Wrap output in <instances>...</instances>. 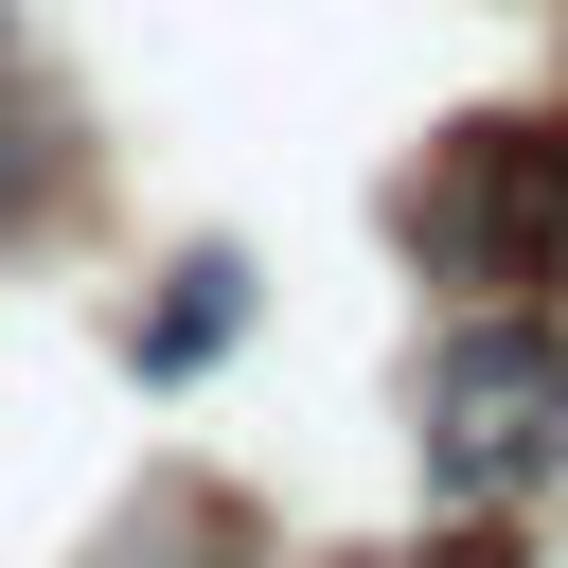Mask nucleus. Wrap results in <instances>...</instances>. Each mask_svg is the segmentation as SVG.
Instances as JSON below:
<instances>
[{"mask_svg":"<svg viewBox=\"0 0 568 568\" xmlns=\"http://www.w3.org/2000/svg\"><path fill=\"white\" fill-rule=\"evenodd\" d=\"M408 248L479 302L550 284L568 266V124H444L426 178H408Z\"/></svg>","mask_w":568,"mask_h":568,"instance_id":"f257e3e1","label":"nucleus"},{"mask_svg":"<svg viewBox=\"0 0 568 568\" xmlns=\"http://www.w3.org/2000/svg\"><path fill=\"white\" fill-rule=\"evenodd\" d=\"M550 462H568V337H532V320L497 302V320H462V337L426 355V479L497 515V497H532Z\"/></svg>","mask_w":568,"mask_h":568,"instance_id":"f03ea898","label":"nucleus"},{"mask_svg":"<svg viewBox=\"0 0 568 568\" xmlns=\"http://www.w3.org/2000/svg\"><path fill=\"white\" fill-rule=\"evenodd\" d=\"M106 568H248V550H231V515H213V497H178V515H160V532H124Z\"/></svg>","mask_w":568,"mask_h":568,"instance_id":"7ed1b4c3","label":"nucleus"},{"mask_svg":"<svg viewBox=\"0 0 568 568\" xmlns=\"http://www.w3.org/2000/svg\"><path fill=\"white\" fill-rule=\"evenodd\" d=\"M408 568H515V550H497V532H444V550H408Z\"/></svg>","mask_w":568,"mask_h":568,"instance_id":"20e7f679","label":"nucleus"}]
</instances>
